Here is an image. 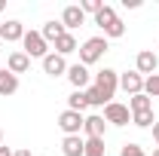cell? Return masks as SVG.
<instances>
[{"label":"cell","mask_w":159,"mask_h":156,"mask_svg":"<svg viewBox=\"0 0 159 156\" xmlns=\"http://www.w3.org/2000/svg\"><path fill=\"white\" fill-rule=\"evenodd\" d=\"M95 25L104 31V37H107V40H119L122 34H125V25H122V19L116 16V9H113L110 3L101 6V12L95 16Z\"/></svg>","instance_id":"cell-1"},{"label":"cell","mask_w":159,"mask_h":156,"mask_svg":"<svg viewBox=\"0 0 159 156\" xmlns=\"http://www.w3.org/2000/svg\"><path fill=\"white\" fill-rule=\"evenodd\" d=\"M77 52H80V64L89 67V64H95V61L104 58V52H107V37H104V34H101V37H89Z\"/></svg>","instance_id":"cell-2"},{"label":"cell","mask_w":159,"mask_h":156,"mask_svg":"<svg viewBox=\"0 0 159 156\" xmlns=\"http://www.w3.org/2000/svg\"><path fill=\"white\" fill-rule=\"evenodd\" d=\"M21 52L28 55V58H46L49 55V43L43 40L40 31H25V37H21Z\"/></svg>","instance_id":"cell-3"},{"label":"cell","mask_w":159,"mask_h":156,"mask_svg":"<svg viewBox=\"0 0 159 156\" xmlns=\"http://www.w3.org/2000/svg\"><path fill=\"white\" fill-rule=\"evenodd\" d=\"M92 86H95L101 95L107 98V104H110V101H113V95H116V89H119V74L113 71V67H104V71H98V74H95Z\"/></svg>","instance_id":"cell-4"},{"label":"cell","mask_w":159,"mask_h":156,"mask_svg":"<svg viewBox=\"0 0 159 156\" xmlns=\"http://www.w3.org/2000/svg\"><path fill=\"white\" fill-rule=\"evenodd\" d=\"M104 122H110V126H129V122H132L129 104H119V101L104 104Z\"/></svg>","instance_id":"cell-5"},{"label":"cell","mask_w":159,"mask_h":156,"mask_svg":"<svg viewBox=\"0 0 159 156\" xmlns=\"http://www.w3.org/2000/svg\"><path fill=\"white\" fill-rule=\"evenodd\" d=\"M159 67V55L153 49H141L138 55H135V71H138L141 77H153Z\"/></svg>","instance_id":"cell-6"},{"label":"cell","mask_w":159,"mask_h":156,"mask_svg":"<svg viewBox=\"0 0 159 156\" xmlns=\"http://www.w3.org/2000/svg\"><path fill=\"white\" fill-rule=\"evenodd\" d=\"M83 122H86V117L77 113V110H61L58 113V129L64 135H80L83 132Z\"/></svg>","instance_id":"cell-7"},{"label":"cell","mask_w":159,"mask_h":156,"mask_svg":"<svg viewBox=\"0 0 159 156\" xmlns=\"http://www.w3.org/2000/svg\"><path fill=\"white\" fill-rule=\"evenodd\" d=\"M119 89L125 95H141L144 92V77L138 71H125V74H119Z\"/></svg>","instance_id":"cell-8"},{"label":"cell","mask_w":159,"mask_h":156,"mask_svg":"<svg viewBox=\"0 0 159 156\" xmlns=\"http://www.w3.org/2000/svg\"><path fill=\"white\" fill-rule=\"evenodd\" d=\"M67 80H70V86L80 89V92L92 86V74H89L86 64H70V67H67Z\"/></svg>","instance_id":"cell-9"},{"label":"cell","mask_w":159,"mask_h":156,"mask_svg":"<svg viewBox=\"0 0 159 156\" xmlns=\"http://www.w3.org/2000/svg\"><path fill=\"white\" fill-rule=\"evenodd\" d=\"M67 61L61 58V55H55V52H49L46 58H43V74H49V77H67Z\"/></svg>","instance_id":"cell-10"},{"label":"cell","mask_w":159,"mask_h":156,"mask_svg":"<svg viewBox=\"0 0 159 156\" xmlns=\"http://www.w3.org/2000/svg\"><path fill=\"white\" fill-rule=\"evenodd\" d=\"M83 21H86V16H83V9H80L77 3H70V6L61 9V25H64V31H74V28H80Z\"/></svg>","instance_id":"cell-11"},{"label":"cell","mask_w":159,"mask_h":156,"mask_svg":"<svg viewBox=\"0 0 159 156\" xmlns=\"http://www.w3.org/2000/svg\"><path fill=\"white\" fill-rule=\"evenodd\" d=\"M83 132H86L89 138H104V132H107V122H104V117H101V113L86 117V122H83Z\"/></svg>","instance_id":"cell-12"},{"label":"cell","mask_w":159,"mask_h":156,"mask_svg":"<svg viewBox=\"0 0 159 156\" xmlns=\"http://www.w3.org/2000/svg\"><path fill=\"white\" fill-rule=\"evenodd\" d=\"M52 46H55V55H61V58H67V55H70V52H77V49H80V43H77V37H74V34H70V31H67V34H61V37L55 40V43H52Z\"/></svg>","instance_id":"cell-13"},{"label":"cell","mask_w":159,"mask_h":156,"mask_svg":"<svg viewBox=\"0 0 159 156\" xmlns=\"http://www.w3.org/2000/svg\"><path fill=\"white\" fill-rule=\"evenodd\" d=\"M28 67H31V58H28L21 49H19V52H9V58H6V71H9V74L19 77V74H25Z\"/></svg>","instance_id":"cell-14"},{"label":"cell","mask_w":159,"mask_h":156,"mask_svg":"<svg viewBox=\"0 0 159 156\" xmlns=\"http://www.w3.org/2000/svg\"><path fill=\"white\" fill-rule=\"evenodd\" d=\"M83 150H86V138L64 135V141H61V153L64 156H83Z\"/></svg>","instance_id":"cell-15"},{"label":"cell","mask_w":159,"mask_h":156,"mask_svg":"<svg viewBox=\"0 0 159 156\" xmlns=\"http://www.w3.org/2000/svg\"><path fill=\"white\" fill-rule=\"evenodd\" d=\"M21 37H25V25H21L19 19L3 21V40H6V43H21Z\"/></svg>","instance_id":"cell-16"},{"label":"cell","mask_w":159,"mask_h":156,"mask_svg":"<svg viewBox=\"0 0 159 156\" xmlns=\"http://www.w3.org/2000/svg\"><path fill=\"white\" fill-rule=\"evenodd\" d=\"M16 92H19V77L0 67V95L9 98V95H16Z\"/></svg>","instance_id":"cell-17"},{"label":"cell","mask_w":159,"mask_h":156,"mask_svg":"<svg viewBox=\"0 0 159 156\" xmlns=\"http://www.w3.org/2000/svg\"><path fill=\"white\" fill-rule=\"evenodd\" d=\"M40 34H43V40H46V43H55V40L61 37V34H67V31H64V25H61V21H46V25H43V31H40Z\"/></svg>","instance_id":"cell-18"},{"label":"cell","mask_w":159,"mask_h":156,"mask_svg":"<svg viewBox=\"0 0 159 156\" xmlns=\"http://www.w3.org/2000/svg\"><path fill=\"white\" fill-rule=\"evenodd\" d=\"M129 110H132V113L153 110V98H150V95H144V92H141V95H132V98H129Z\"/></svg>","instance_id":"cell-19"},{"label":"cell","mask_w":159,"mask_h":156,"mask_svg":"<svg viewBox=\"0 0 159 156\" xmlns=\"http://www.w3.org/2000/svg\"><path fill=\"white\" fill-rule=\"evenodd\" d=\"M86 107H89V101H86V92L74 89V92L67 95V110H77V113H83Z\"/></svg>","instance_id":"cell-20"},{"label":"cell","mask_w":159,"mask_h":156,"mask_svg":"<svg viewBox=\"0 0 159 156\" xmlns=\"http://www.w3.org/2000/svg\"><path fill=\"white\" fill-rule=\"evenodd\" d=\"M83 156H107L104 150V138H86V150Z\"/></svg>","instance_id":"cell-21"},{"label":"cell","mask_w":159,"mask_h":156,"mask_svg":"<svg viewBox=\"0 0 159 156\" xmlns=\"http://www.w3.org/2000/svg\"><path fill=\"white\" fill-rule=\"evenodd\" d=\"M132 122H135L138 129H153L156 117H153V110H144V113H132Z\"/></svg>","instance_id":"cell-22"},{"label":"cell","mask_w":159,"mask_h":156,"mask_svg":"<svg viewBox=\"0 0 159 156\" xmlns=\"http://www.w3.org/2000/svg\"><path fill=\"white\" fill-rule=\"evenodd\" d=\"M83 92H86V101H89V107H104V104H107V98L101 95L95 86H89V89H83Z\"/></svg>","instance_id":"cell-23"},{"label":"cell","mask_w":159,"mask_h":156,"mask_svg":"<svg viewBox=\"0 0 159 156\" xmlns=\"http://www.w3.org/2000/svg\"><path fill=\"white\" fill-rule=\"evenodd\" d=\"M144 95L159 98V74H153V77H144Z\"/></svg>","instance_id":"cell-24"},{"label":"cell","mask_w":159,"mask_h":156,"mask_svg":"<svg viewBox=\"0 0 159 156\" xmlns=\"http://www.w3.org/2000/svg\"><path fill=\"white\" fill-rule=\"evenodd\" d=\"M101 6H104L101 0H83V3H80L83 16H89V12H92V16H98V12H101Z\"/></svg>","instance_id":"cell-25"},{"label":"cell","mask_w":159,"mask_h":156,"mask_svg":"<svg viewBox=\"0 0 159 156\" xmlns=\"http://www.w3.org/2000/svg\"><path fill=\"white\" fill-rule=\"evenodd\" d=\"M119 156H147V153H144V147H141V144H122Z\"/></svg>","instance_id":"cell-26"},{"label":"cell","mask_w":159,"mask_h":156,"mask_svg":"<svg viewBox=\"0 0 159 156\" xmlns=\"http://www.w3.org/2000/svg\"><path fill=\"white\" fill-rule=\"evenodd\" d=\"M122 6H125V9H138L141 0H122Z\"/></svg>","instance_id":"cell-27"},{"label":"cell","mask_w":159,"mask_h":156,"mask_svg":"<svg viewBox=\"0 0 159 156\" xmlns=\"http://www.w3.org/2000/svg\"><path fill=\"white\" fill-rule=\"evenodd\" d=\"M150 132H153V141H156V144H159V119H156V122H153V129H150Z\"/></svg>","instance_id":"cell-28"},{"label":"cell","mask_w":159,"mask_h":156,"mask_svg":"<svg viewBox=\"0 0 159 156\" xmlns=\"http://www.w3.org/2000/svg\"><path fill=\"white\" fill-rule=\"evenodd\" d=\"M16 153V150H12V147H6V144H3V147H0V156H12Z\"/></svg>","instance_id":"cell-29"},{"label":"cell","mask_w":159,"mask_h":156,"mask_svg":"<svg viewBox=\"0 0 159 156\" xmlns=\"http://www.w3.org/2000/svg\"><path fill=\"white\" fill-rule=\"evenodd\" d=\"M12 156H34V153H31V150H25V147H21V150H16V153H12Z\"/></svg>","instance_id":"cell-30"},{"label":"cell","mask_w":159,"mask_h":156,"mask_svg":"<svg viewBox=\"0 0 159 156\" xmlns=\"http://www.w3.org/2000/svg\"><path fill=\"white\" fill-rule=\"evenodd\" d=\"M3 9H6V3H3V0H0V12H3Z\"/></svg>","instance_id":"cell-31"},{"label":"cell","mask_w":159,"mask_h":156,"mask_svg":"<svg viewBox=\"0 0 159 156\" xmlns=\"http://www.w3.org/2000/svg\"><path fill=\"white\" fill-rule=\"evenodd\" d=\"M0 40H3V21H0Z\"/></svg>","instance_id":"cell-32"},{"label":"cell","mask_w":159,"mask_h":156,"mask_svg":"<svg viewBox=\"0 0 159 156\" xmlns=\"http://www.w3.org/2000/svg\"><path fill=\"white\" fill-rule=\"evenodd\" d=\"M0 147H3V129H0Z\"/></svg>","instance_id":"cell-33"},{"label":"cell","mask_w":159,"mask_h":156,"mask_svg":"<svg viewBox=\"0 0 159 156\" xmlns=\"http://www.w3.org/2000/svg\"><path fill=\"white\" fill-rule=\"evenodd\" d=\"M153 156H159V147H156V150H153Z\"/></svg>","instance_id":"cell-34"},{"label":"cell","mask_w":159,"mask_h":156,"mask_svg":"<svg viewBox=\"0 0 159 156\" xmlns=\"http://www.w3.org/2000/svg\"><path fill=\"white\" fill-rule=\"evenodd\" d=\"M156 49H159V46H156ZM156 55H159V52H156Z\"/></svg>","instance_id":"cell-35"}]
</instances>
